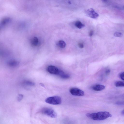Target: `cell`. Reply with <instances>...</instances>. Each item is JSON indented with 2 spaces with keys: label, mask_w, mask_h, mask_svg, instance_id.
Returning a JSON list of instances; mask_svg holds the SVG:
<instances>
[{
  "label": "cell",
  "mask_w": 124,
  "mask_h": 124,
  "mask_svg": "<svg viewBox=\"0 0 124 124\" xmlns=\"http://www.w3.org/2000/svg\"><path fill=\"white\" fill-rule=\"evenodd\" d=\"M121 113L122 114L124 115V110H123L121 112Z\"/></svg>",
  "instance_id": "d4e9b609"
},
{
  "label": "cell",
  "mask_w": 124,
  "mask_h": 124,
  "mask_svg": "<svg viewBox=\"0 0 124 124\" xmlns=\"http://www.w3.org/2000/svg\"><path fill=\"white\" fill-rule=\"evenodd\" d=\"M102 1L104 3H107L108 2V0H102Z\"/></svg>",
  "instance_id": "603a6c76"
},
{
  "label": "cell",
  "mask_w": 124,
  "mask_h": 124,
  "mask_svg": "<svg viewBox=\"0 0 124 124\" xmlns=\"http://www.w3.org/2000/svg\"><path fill=\"white\" fill-rule=\"evenodd\" d=\"M18 64V62L15 60H12L9 62V65L11 66H17Z\"/></svg>",
  "instance_id": "9a60e30c"
},
{
  "label": "cell",
  "mask_w": 124,
  "mask_h": 124,
  "mask_svg": "<svg viewBox=\"0 0 124 124\" xmlns=\"http://www.w3.org/2000/svg\"><path fill=\"white\" fill-rule=\"evenodd\" d=\"M105 88V86L103 85L97 84L93 85L92 87V89L95 91H100L104 90Z\"/></svg>",
  "instance_id": "52a82bcc"
},
{
  "label": "cell",
  "mask_w": 124,
  "mask_h": 124,
  "mask_svg": "<svg viewBox=\"0 0 124 124\" xmlns=\"http://www.w3.org/2000/svg\"><path fill=\"white\" fill-rule=\"evenodd\" d=\"M119 77L121 79L124 81V72L120 73L119 75Z\"/></svg>",
  "instance_id": "ac0fdd59"
},
{
  "label": "cell",
  "mask_w": 124,
  "mask_h": 124,
  "mask_svg": "<svg viewBox=\"0 0 124 124\" xmlns=\"http://www.w3.org/2000/svg\"><path fill=\"white\" fill-rule=\"evenodd\" d=\"M56 67L53 65H50L47 69V71L49 73L57 75L59 70Z\"/></svg>",
  "instance_id": "8992f818"
},
{
  "label": "cell",
  "mask_w": 124,
  "mask_h": 124,
  "mask_svg": "<svg viewBox=\"0 0 124 124\" xmlns=\"http://www.w3.org/2000/svg\"><path fill=\"white\" fill-rule=\"evenodd\" d=\"M42 114L52 118H55L57 116L56 112L52 109L48 107L42 108L41 110Z\"/></svg>",
  "instance_id": "3957f363"
},
{
  "label": "cell",
  "mask_w": 124,
  "mask_h": 124,
  "mask_svg": "<svg viewBox=\"0 0 124 124\" xmlns=\"http://www.w3.org/2000/svg\"><path fill=\"white\" fill-rule=\"evenodd\" d=\"M10 20V19L9 18H6L4 19L1 23L0 27H2L5 26L9 22Z\"/></svg>",
  "instance_id": "9c48e42d"
},
{
  "label": "cell",
  "mask_w": 124,
  "mask_h": 124,
  "mask_svg": "<svg viewBox=\"0 0 124 124\" xmlns=\"http://www.w3.org/2000/svg\"><path fill=\"white\" fill-rule=\"evenodd\" d=\"M115 85L117 87H124V81H117L115 83Z\"/></svg>",
  "instance_id": "4fadbf2b"
},
{
  "label": "cell",
  "mask_w": 124,
  "mask_h": 124,
  "mask_svg": "<svg viewBox=\"0 0 124 124\" xmlns=\"http://www.w3.org/2000/svg\"><path fill=\"white\" fill-rule=\"evenodd\" d=\"M70 93L75 96H82L84 95V92L81 90L76 88H72L70 90Z\"/></svg>",
  "instance_id": "5b68a950"
},
{
  "label": "cell",
  "mask_w": 124,
  "mask_h": 124,
  "mask_svg": "<svg viewBox=\"0 0 124 124\" xmlns=\"http://www.w3.org/2000/svg\"><path fill=\"white\" fill-rule=\"evenodd\" d=\"M78 46L79 48H83L84 46V45L82 43H79L78 44Z\"/></svg>",
  "instance_id": "ffe728a7"
},
{
  "label": "cell",
  "mask_w": 124,
  "mask_h": 124,
  "mask_svg": "<svg viewBox=\"0 0 124 124\" xmlns=\"http://www.w3.org/2000/svg\"><path fill=\"white\" fill-rule=\"evenodd\" d=\"M86 116L88 117L95 120H104L112 116V115L107 111H101L96 113H87Z\"/></svg>",
  "instance_id": "6da1fadb"
},
{
  "label": "cell",
  "mask_w": 124,
  "mask_h": 124,
  "mask_svg": "<svg viewBox=\"0 0 124 124\" xmlns=\"http://www.w3.org/2000/svg\"><path fill=\"white\" fill-rule=\"evenodd\" d=\"M123 8L124 9V6L123 7Z\"/></svg>",
  "instance_id": "484cf974"
},
{
  "label": "cell",
  "mask_w": 124,
  "mask_h": 124,
  "mask_svg": "<svg viewBox=\"0 0 124 124\" xmlns=\"http://www.w3.org/2000/svg\"><path fill=\"white\" fill-rule=\"evenodd\" d=\"M45 101L47 103L52 105H58L62 103L61 97L57 96L50 97L46 98Z\"/></svg>",
  "instance_id": "7a4b0ae2"
},
{
  "label": "cell",
  "mask_w": 124,
  "mask_h": 124,
  "mask_svg": "<svg viewBox=\"0 0 124 124\" xmlns=\"http://www.w3.org/2000/svg\"><path fill=\"white\" fill-rule=\"evenodd\" d=\"M75 25L76 27L79 29H81L85 26V25L84 24L80 21H78L75 22Z\"/></svg>",
  "instance_id": "8fae6325"
},
{
  "label": "cell",
  "mask_w": 124,
  "mask_h": 124,
  "mask_svg": "<svg viewBox=\"0 0 124 124\" xmlns=\"http://www.w3.org/2000/svg\"><path fill=\"white\" fill-rule=\"evenodd\" d=\"M110 72V70L109 69H108L107 70L105 71V73L106 75H108Z\"/></svg>",
  "instance_id": "7402d4cb"
},
{
  "label": "cell",
  "mask_w": 124,
  "mask_h": 124,
  "mask_svg": "<svg viewBox=\"0 0 124 124\" xmlns=\"http://www.w3.org/2000/svg\"><path fill=\"white\" fill-rule=\"evenodd\" d=\"M114 36L115 37H121L123 36V35L121 33L116 32L114 33Z\"/></svg>",
  "instance_id": "2e32d148"
},
{
  "label": "cell",
  "mask_w": 124,
  "mask_h": 124,
  "mask_svg": "<svg viewBox=\"0 0 124 124\" xmlns=\"http://www.w3.org/2000/svg\"><path fill=\"white\" fill-rule=\"evenodd\" d=\"M31 43L33 46H36L39 43L38 39L36 37H33L31 40Z\"/></svg>",
  "instance_id": "30bf717a"
},
{
  "label": "cell",
  "mask_w": 124,
  "mask_h": 124,
  "mask_svg": "<svg viewBox=\"0 0 124 124\" xmlns=\"http://www.w3.org/2000/svg\"><path fill=\"white\" fill-rule=\"evenodd\" d=\"M23 84L28 86H33L35 84L33 82L29 80H25L23 82Z\"/></svg>",
  "instance_id": "7c38bea8"
},
{
  "label": "cell",
  "mask_w": 124,
  "mask_h": 124,
  "mask_svg": "<svg viewBox=\"0 0 124 124\" xmlns=\"http://www.w3.org/2000/svg\"><path fill=\"white\" fill-rule=\"evenodd\" d=\"M93 31H90L89 34V36L90 37L92 36L93 34Z\"/></svg>",
  "instance_id": "44dd1931"
},
{
  "label": "cell",
  "mask_w": 124,
  "mask_h": 124,
  "mask_svg": "<svg viewBox=\"0 0 124 124\" xmlns=\"http://www.w3.org/2000/svg\"><path fill=\"white\" fill-rule=\"evenodd\" d=\"M58 45L61 48H64L66 46V43L65 42L62 40H60L58 42Z\"/></svg>",
  "instance_id": "5bb4252c"
},
{
  "label": "cell",
  "mask_w": 124,
  "mask_h": 124,
  "mask_svg": "<svg viewBox=\"0 0 124 124\" xmlns=\"http://www.w3.org/2000/svg\"><path fill=\"white\" fill-rule=\"evenodd\" d=\"M23 96L22 94H19L17 97V101H21L23 98Z\"/></svg>",
  "instance_id": "e0dca14e"
},
{
  "label": "cell",
  "mask_w": 124,
  "mask_h": 124,
  "mask_svg": "<svg viewBox=\"0 0 124 124\" xmlns=\"http://www.w3.org/2000/svg\"><path fill=\"white\" fill-rule=\"evenodd\" d=\"M115 104L118 105H124V101H118L116 102Z\"/></svg>",
  "instance_id": "d6986e66"
},
{
  "label": "cell",
  "mask_w": 124,
  "mask_h": 124,
  "mask_svg": "<svg viewBox=\"0 0 124 124\" xmlns=\"http://www.w3.org/2000/svg\"><path fill=\"white\" fill-rule=\"evenodd\" d=\"M40 85L42 86L43 87H44V85L43 83H40Z\"/></svg>",
  "instance_id": "cb8c5ba5"
},
{
  "label": "cell",
  "mask_w": 124,
  "mask_h": 124,
  "mask_svg": "<svg viewBox=\"0 0 124 124\" xmlns=\"http://www.w3.org/2000/svg\"><path fill=\"white\" fill-rule=\"evenodd\" d=\"M57 75L61 78L63 79H68L70 77L69 75L65 73L63 71L60 69Z\"/></svg>",
  "instance_id": "ba28073f"
},
{
  "label": "cell",
  "mask_w": 124,
  "mask_h": 124,
  "mask_svg": "<svg viewBox=\"0 0 124 124\" xmlns=\"http://www.w3.org/2000/svg\"><path fill=\"white\" fill-rule=\"evenodd\" d=\"M85 13L88 16L93 19H96L98 17L99 15L93 9L90 8L85 11Z\"/></svg>",
  "instance_id": "277c9868"
}]
</instances>
